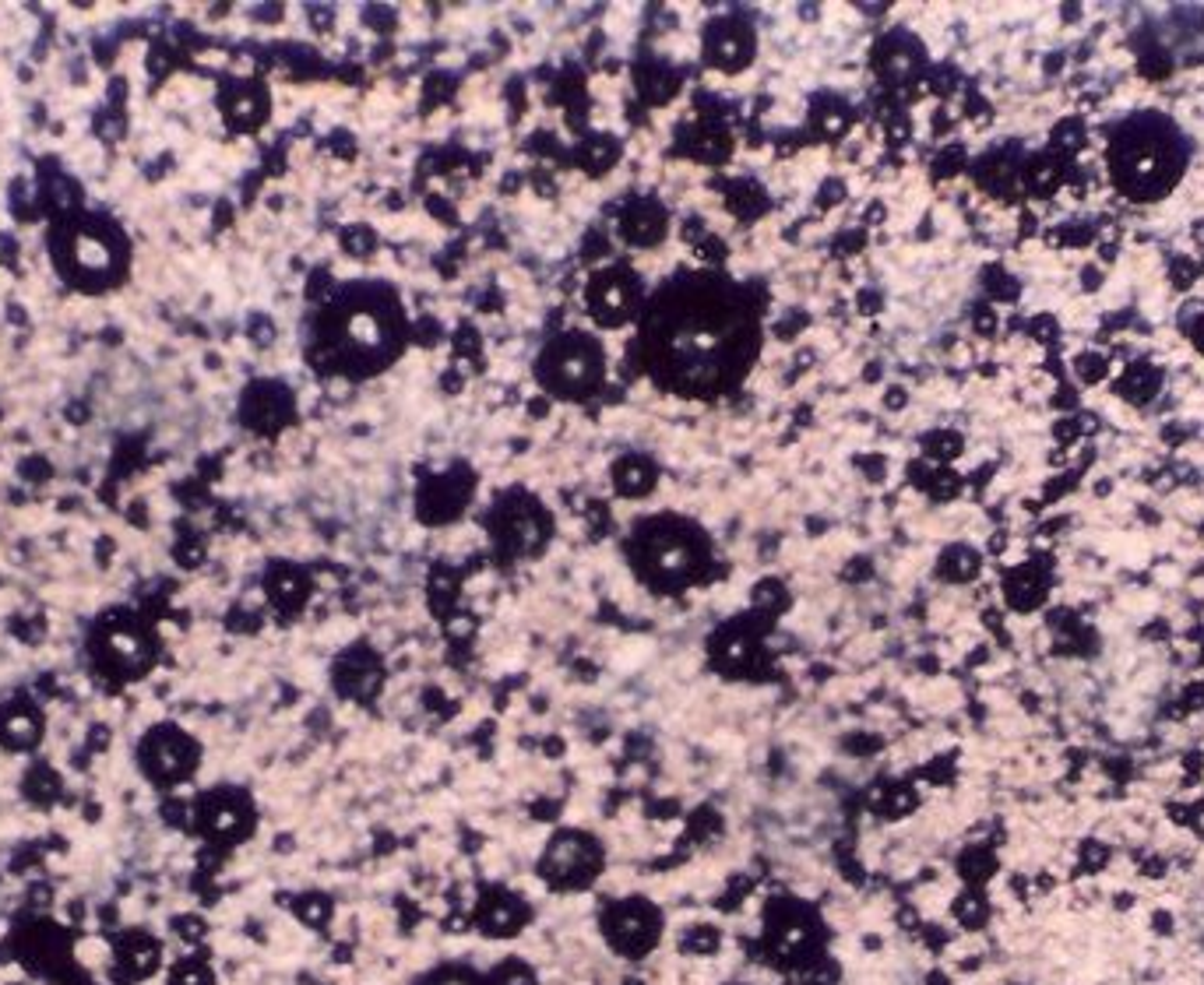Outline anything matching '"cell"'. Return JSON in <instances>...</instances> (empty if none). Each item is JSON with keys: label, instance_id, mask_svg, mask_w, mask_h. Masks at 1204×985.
I'll return each instance as SVG.
<instances>
[{"label": "cell", "instance_id": "6da1fadb", "mask_svg": "<svg viewBox=\"0 0 1204 985\" xmlns=\"http://www.w3.org/2000/svg\"><path fill=\"white\" fill-rule=\"evenodd\" d=\"M602 844L581 831H560L539 859V877L554 890H585L602 873Z\"/></svg>", "mask_w": 1204, "mask_h": 985}, {"label": "cell", "instance_id": "7a4b0ae2", "mask_svg": "<svg viewBox=\"0 0 1204 985\" xmlns=\"http://www.w3.org/2000/svg\"><path fill=\"white\" fill-rule=\"evenodd\" d=\"M602 936L624 957H645L662 936V911L645 898H624L602 915Z\"/></svg>", "mask_w": 1204, "mask_h": 985}, {"label": "cell", "instance_id": "3957f363", "mask_svg": "<svg viewBox=\"0 0 1204 985\" xmlns=\"http://www.w3.org/2000/svg\"><path fill=\"white\" fill-rule=\"evenodd\" d=\"M821 922L806 905L782 901L768 911V953L782 964H803L817 951Z\"/></svg>", "mask_w": 1204, "mask_h": 985}, {"label": "cell", "instance_id": "277c9868", "mask_svg": "<svg viewBox=\"0 0 1204 985\" xmlns=\"http://www.w3.org/2000/svg\"><path fill=\"white\" fill-rule=\"evenodd\" d=\"M476 919L487 936H511L529 922V908H525V901L508 894V890H489L487 898L479 901Z\"/></svg>", "mask_w": 1204, "mask_h": 985}, {"label": "cell", "instance_id": "5b68a950", "mask_svg": "<svg viewBox=\"0 0 1204 985\" xmlns=\"http://www.w3.org/2000/svg\"><path fill=\"white\" fill-rule=\"evenodd\" d=\"M648 560H651V571H655V574L673 577V581H687V574H694V567H697V549H691L687 539L673 535V539H666L662 546L659 542H651Z\"/></svg>", "mask_w": 1204, "mask_h": 985}, {"label": "cell", "instance_id": "8992f818", "mask_svg": "<svg viewBox=\"0 0 1204 985\" xmlns=\"http://www.w3.org/2000/svg\"><path fill=\"white\" fill-rule=\"evenodd\" d=\"M958 866H962V877H965L968 884H983V880H989L997 873V859H993V852H987V848H972V852H965V859H962Z\"/></svg>", "mask_w": 1204, "mask_h": 985}, {"label": "cell", "instance_id": "52a82bcc", "mask_svg": "<svg viewBox=\"0 0 1204 985\" xmlns=\"http://www.w3.org/2000/svg\"><path fill=\"white\" fill-rule=\"evenodd\" d=\"M487 985H535V974H532V968L525 961L511 957V961H504V964L493 968V974L487 978Z\"/></svg>", "mask_w": 1204, "mask_h": 985}, {"label": "cell", "instance_id": "ba28073f", "mask_svg": "<svg viewBox=\"0 0 1204 985\" xmlns=\"http://www.w3.org/2000/svg\"><path fill=\"white\" fill-rule=\"evenodd\" d=\"M958 922H962V926H968V929H979V926H983V922H987V898H983V894H979V890H965V894H962V898H958Z\"/></svg>", "mask_w": 1204, "mask_h": 985}, {"label": "cell", "instance_id": "9c48e42d", "mask_svg": "<svg viewBox=\"0 0 1204 985\" xmlns=\"http://www.w3.org/2000/svg\"><path fill=\"white\" fill-rule=\"evenodd\" d=\"M1109 866V848L1102 841H1085L1078 852V869L1081 873H1102Z\"/></svg>", "mask_w": 1204, "mask_h": 985}, {"label": "cell", "instance_id": "30bf717a", "mask_svg": "<svg viewBox=\"0 0 1204 985\" xmlns=\"http://www.w3.org/2000/svg\"><path fill=\"white\" fill-rule=\"evenodd\" d=\"M430 985H479V978L468 968H441L430 978Z\"/></svg>", "mask_w": 1204, "mask_h": 985}, {"label": "cell", "instance_id": "8fae6325", "mask_svg": "<svg viewBox=\"0 0 1204 985\" xmlns=\"http://www.w3.org/2000/svg\"><path fill=\"white\" fill-rule=\"evenodd\" d=\"M1191 823H1193V827H1197V831L1204 834V802H1201V806H1197V810L1191 813Z\"/></svg>", "mask_w": 1204, "mask_h": 985}]
</instances>
